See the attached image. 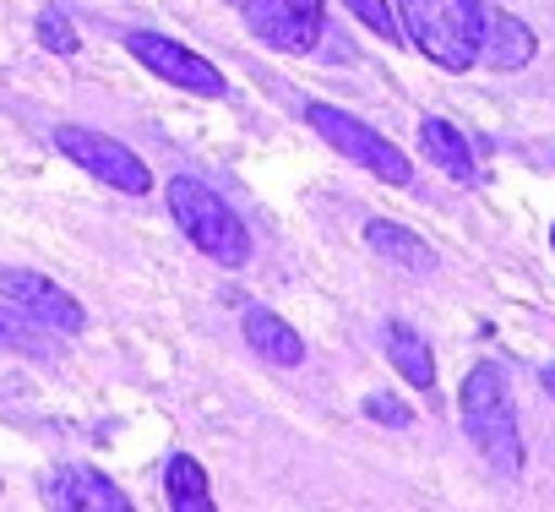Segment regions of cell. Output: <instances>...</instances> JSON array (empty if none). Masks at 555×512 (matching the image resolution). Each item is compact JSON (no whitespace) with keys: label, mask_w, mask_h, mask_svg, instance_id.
I'll return each instance as SVG.
<instances>
[{"label":"cell","mask_w":555,"mask_h":512,"mask_svg":"<svg viewBox=\"0 0 555 512\" xmlns=\"http://www.w3.org/2000/svg\"><path fill=\"white\" fill-rule=\"evenodd\" d=\"M398 28L441 72H468L485 44V0H398Z\"/></svg>","instance_id":"obj_1"},{"label":"cell","mask_w":555,"mask_h":512,"mask_svg":"<svg viewBox=\"0 0 555 512\" xmlns=\"http://www.w3.org/2000/svg\"><path fill=\"white\" fill-rule=\"evenodd\" d=\"M164 196H169V213H175L180 234H185L202 256H212L218 268H245V263H250V229L240 223V213H234L212 185H202V180H191V175H175Z\"/></svg>","instance_id":"obj_2"},{"label":"cell","mask_w":555,"mask_h":512,"mask_svg":"<svg viewBox=\"0 0 555 512\" xmlns=\"http://www.w3.org/2000/svg\"><path fill=\"white\" fill-rule=\"evenodd\" d=\"M463 409V431L468 441L501 469V474H522V431H517V409H512V387L495 366H474L463 376L457 393Z\"/></svg>","instance_id":"obj_3"},{"label":"cell","mask_w":555,"mask_h":512,"mask_svg":"<svg viewBox=\"0 0 555 512\" xmlns=\"http://www.w3.org/2000/svg\"><path fill=\"white\" fill-rule=\"evenodd\" d=\"M306 120H311V131H317L322 142H333L344 158H354V164L371 169L376 180H387V185H409V180H414V164H409L382 131H371L365 120H354V115H344V110H333V104H306Z\"/></svg>","instance_id":"obj_4"},{"label":"cell","mask_w":555,"mask_h":512,"mask_svg":"<svg viewBox=\"0 0 555 512\" xmlns=\"http://www.w3.org/2000/svg\"><path fill=\"white\" fill-rule=\"evenodd\" d=\"M229 7L245 17V28L284 50V55H311L322 44V17H327V0H229Z\"/></svg>","instance_id":"obj_5"},{"label":"cell","mask_w":555,"mask_h":512,"mask_svg":"<svg viewBox=\"0 0 555 512\" xmlns=\"http://www.w3.org/2000/svg\"><path fill=\"white\" fill-rule=\"evenodd\" d=\"M55 148H61L72 164H82L88 175H99L104 185L126 191V196H142V191L153 185L147 164H142V158H137L126 142L104 137V131H88V126H61V131H55Z\"/></svg>","instance_id":"obj_6"},{"label":"cell","mask_w":555,"mask_h":512,"mask_svg":"<svg viewBox=\"0 0 555 512\" xmlns=\"http://www.w3.org/2000/svg\"><path fill=\"white\" fill-rule=\"evenodd\" d=\"M0 295H7L17 311H28L44 333H82L88 328V311L44 273L34 268H0Z\"/></svg>","instance_id":"obj_7"},{"label":"cell","mask_w":555,"mask_h":512,"mask_svg":"<svg viewBox=\"0 0 555 512\" xmlns=\"http://www.w3.org/2000/svg\"><path fill=\"white\" fill-rule=\"evenodd\" d=\"M50 512H137L131 496L93 463H61L39 479Z\"/></svg>","instance_id":"obj_8"},{"label":"cell","mask_w":555,"mask_h":512,"mask_svg":"<svg viewBox=\"0 0 555 512\" xmlns=\"http://www.w3.org/2000/svg\"><path fill=\"white\" fill-rule=\"evenodd\" d=\"M126 50H131L147 72H158L164 82H175V88H185V93H202V99H223V72L207 66L202 55H191L185 44H175V39H164V34H131Z\"/></svg>","instance_id":"obj_9"},{"label":"cell","mask_w":555,"mask_h":512,"mask_svg":"<svg viewBox=\"0 0 555 512\" xmlns=\"http://www.w3.org/2000/svg\"><path fill=\"white\" fill-rule=\"evenodd\" d=\"M533 28L512 12H490L485 7V44H479V61L495 66V72H522L533 61Z\"/></svg>","instance_id":"obj_10"},{"label":"cell","mask_w":555,"mask_h":512,"mask_svg":"<svg viewBox=\"0 0 555 512\" xmlns=\"http://www.w3.org/2000/svg\"><path fill=\"white\" fill-rule=\"evenodd\" d=\"M245 344L267 360V366H284V371H295L300 360H306V338L278 317V311H267V306H245Z\"/></svg>","instance_id":"obj_11"},{"label":"cell","mask_w":555,"mask_h":512,"mask_svg":"<svg viewBox=\"0 0 555 512\" xmlns=\"http://www.w3.org/2000/svg\"><path fill=\"white\" fill-rule=\"evenodd\" d=\"M365 240H371L376 256H387V263H398V268H409V273H430V268H436V251H430L414 229H403V223H392V218H371V223H365Z\"/></svg>","instance_id":"obj_12"},{"label":"cell","mask_w":555,"mask_h":512,"mask_svg":"<svg viewBox=\"0 0 555 512\" xmlns=\"http://www.w3.org/2000/svg\"><path fill=\"white\" fill-rule=\"evenodd\" d=\"M164 496H169V512H218L207 490V469L191 452H175L164 463Z\"/></svg>","instance_id":"obj_13"},{"label":"cell","mask_w":555,"mask_h":512,"mask_svg":"<svg viewBox=\"0 0 555 512\" xmlns=\"http://www.w3.org/2000/svg\"><path fill=\"white\" fill-rule=\"evenodd\" d=\"M387 355H392V366H398V376H403L409 387H420V393L436 387V355H430V344H425L409 322H392V328H387Z\"/></svg>","instance_id":"obj_14"},{"label":"cell","mask_w":555,"mask_h":512,"mask_svg":"<svg viewBox=\"0 0 555 512\" xmlns=\"http://www.w3.org/2000/svg\"><path fill=\"white\" fill-rule=\"evenodd\" d=\"M420 142H425V153H430L452 180H463V185H468V180L479 175V169H474V153H468V142L457 137V126H452V120H436V115H430V120H420Z\"/></svg>","instance_id":"obj_15"},{"label":"cell","mask_w":555,"mask_h":512,"mask_svg":"<svg viewBox=\"0 0 555 512\" xmlns=\"http://www.w3.org/2000/svg\"><path fill=\"white\" fill-rule=\"evenodd\" d=\"M44 328L28 317V311H17V306H0V349H12V355H44V338H39Z\"/></svg>","instance_id":"obj_16"},{"label":"cell","mask_w":555,"mask_h":512,"mask_svg":"<svg viewBox=\"0 0 555 512\" xmlns=\"http://www.w3.org/2000/svg\"><path fill=\"white\" fill-rule=\"evenodd\" d=\"M344 7L382 39H398V17H392V0H344Z\"/></svg>","instance_id":"obj_17"},{"label":"cell","mask_w":555,"mask_h":512,"mask_svg":"<svg viewBox=\"0 0 555 512\" xmlns=\"http://www.w3.org/2000/svg\"><path fill=\"white\" fill-rule=\"evenodd\" d=\"M365 414H371L376 425H392V431L414 425V409H409L403 398H392V393H371V398H365Z\"/></svg>","instance_id":"obj_18"},{"label":"cell","mask_w":555,"mask_h":512,"mask_svg":"<svg viewBox=\"0 0 555 512\" xmlns=\"http://www.w3.org/2000/svg\"><path fill=\"white\" fill-rule=\"evenodd\" d=\"M39 39H44V50H55V55H77V34H72V23H66L61 12H44V17H39Z\"/></svg>","instance_id":"obj_19"},{"label":"cell","mask_w":555,"mask_h":512,"mask_svg":"<svg viewBox=\"0 0 555 512\" xmlns=\"http://www.w3.org/2000/svg\"><path fill=\"white\" fill-rule=\"evenodd\" d=\"M544 393L555 398V366H544Z\"/></svg>","instance_id":"obj_20"},{"label":"cell","mask_w":555,"mask_h":512,"mask_svg":"<svg viewBox=\"0 0 555 512\" xmlns=\"http://www.w3.org/2000/svg\"><path fill=\"white\" fill-rule=\"evenodd\" d=\"M550 240H555V234H550Z\"/></svg>","instance_id":"obj_21"}]
</instances>
